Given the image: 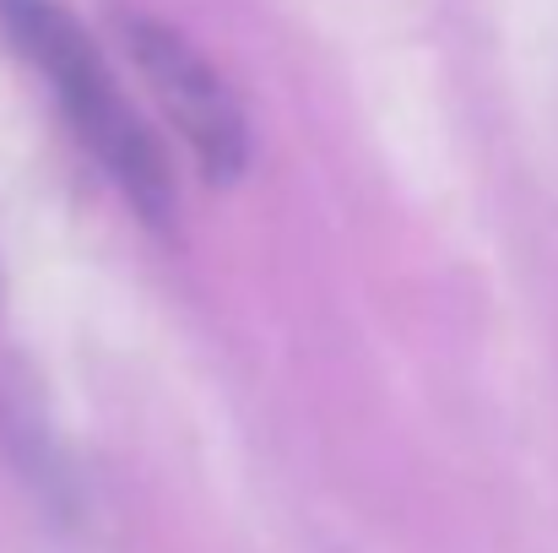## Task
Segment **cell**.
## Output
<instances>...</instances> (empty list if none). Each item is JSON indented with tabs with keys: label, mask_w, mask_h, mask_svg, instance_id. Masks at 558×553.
I'll use <instances>...</instances> for the list:
<instances>
[{
	"label": "cell",
	"mask_w": 558,
	"mask_h": 553,
	"mask_svg": "<svg viewBox=\"0 0 558 553\" xmlns=\"http://www.w3.org/2000/svg\"><path fill=\"white\" fill-rule=\"evenodd\" d=\"M0 27L33 60V71L54 93L65 125L82 136V147L98 158V169L125 190V201L147 223H169L174 217L169 164H163L147 120L114 87V76H109L98 44L87 38V27L60 0H0Z\"/></svg>",
	"instance_id": "obj_1"
},
{
	"label": "cell",
	"mask_w": 558,
	"mask_h": 553,
	"mask_svg": "<svg viewBox=\"0 0 558 553\" xmlns=\"http://www.w3.org/2000/svg\"><path fill=\"white\" fill-rule=\"evenodd\" d=\"M125 49L136 60V71L147 76V87L158 93V104L169 109L174 131L185 136L195 164L211 180H233L250 164V120L233 98V87L217 76V65L190 44L180 27H169L163 16H125Z\"/></svg>",
	"instance_id": "obj_2"
}]
</instances>
